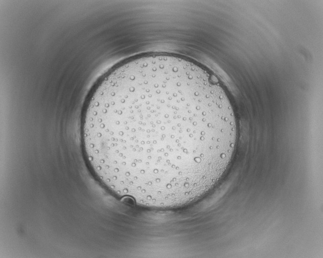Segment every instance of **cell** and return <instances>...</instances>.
Instances as JSON below:
<instances>
[{
	"label": "cell",
	"mask_w": 323,
	"mask_h": 258,
	"mask_svg": "<svg viewBox=\"0 0 323 258\" xmlns=\"http://www.w3.org/2000/svg\"><path fill=\"white\" fill-rule=\"evenodd\" d=\"M81 133L92 173L119 197L172 208L195 202L230 162L237 125L217 79L188 60H128L96 84Z\"/></svg>",
	"instance_id": "obj_1"
}]
</instances>
